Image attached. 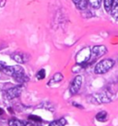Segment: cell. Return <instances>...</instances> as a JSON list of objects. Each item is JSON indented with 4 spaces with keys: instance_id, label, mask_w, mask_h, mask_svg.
Masks as SVG:
<instances>
[{
    "instance_id": "obj_1",
    "label": "cell",
    "mask_w": 118,
    "mask_h": 126,
    "mask_svg": "<svg viewBox=\"0 0 118 126\" xmlns=\"http://www.w3.org/2000/svg\"><path fill=\"white\" fill-rule=\"evenodd\" d=\"M115 65V61L112 59H104L95 65L94 68V72L95 74L98 75H101V74L107 73L109 70H111L113 66Z\"/></svg>"
},
{
    "instance_id": "obj_2",
    "label": "cell",
    "mask_w": 118,
    "mask_h": 126,
    "mask_svg": "<svg viewBox=\"0 0 118 126\" xmlns=\"http://www.w3.org/2000/svg\"><path fill=\"white\" fill-rule=\"evenodd\" d=\"M90 58H91V49H90L89 47H86L79 52V53L77 54L76 60L78 64H83L87 63Z\"/></svg>"
},
{
    "instance_id": "obj_3",
    "label": "cell",
    "mask_w": 118,
    "mask_h": 126,
    "mask_svg": "<svg viewBox=\"0 0 118 126\" xmlns=\"http://www.w3.org/2000/svg\"><path fill=\"white\" fill-rule=\"evenodd\" d=\"M4 73L9 76V77H15L18 75H20V74L24 73V69L20 65H11V66H6L2 70Z\"/></svg>"
},
{
    "instance_id": "obj_4",
    "label": "cell",
    "mask_w": 118,
    "mask_h": 126,
    "mask_svg": "<svg viewBox=\"0 0 118 126\" xmlns=\"http://www.w3.org/2000/svg\"><path fill=\"white\" fill-rule=\"evenodd\" d=\"M81 85H82V77L81 76H77L74 78L69 87V91L71 94H77L79 91L80 88H81Z\"/></svg>"
},
{
    "instance_id": "obj_5",
    "label": "cell",
    "mask_w": 118,
    "mask_h": 126,
    "mask_svg": "<svg viewBox=\"0 0 118 126\" xmlns=\"http://www.w3.org/2000/svg\"><path fill=\"white\" fill-rule=\"evenodd\" d=\"M107 53V48L104 45H96L91 49V57L94 56L95 58H99L103 56Z\"/></svg>"
},
{
    "instance_id": "obj_6",
    "label": "cell",
    "mask_w": 118,
    "mask_h": 126,
    "mask_svg": "<svg viewBox=\"0 0 118 126\" xmlns=\"http://www.w3.org/2000/svg\"><path fill=\"white\" fill-rule=\"evenodd\" d=\"M22 89H23V88L20 87V86H18V87H14V88H9V89L6 92L7 98H8L9 99L17 98V97H19V96L20 95Z\"/></svg>"
},
{
    "instance_id": "obj_7",
    "label": "cell",
    "mask_w": 118,
    "mask_h": 126,
    "mask_svg": "<svg viewBox=\"0 0 118 126\" xmlns=\"http://www.w3.org/2000/svg\"><path fill=\"white\" fill-rule=\"evenodd\" d=\"M11 58L19 63H26V62H27L26 55L23 54V53H14V54L11 55Z\"/></svg>"
},
{
    "instance_id": "obj_8",
    "label": "cell",
    "mask_w": 118,
    "mask_h": 126,
    "mask_svg": "<svg viewBox=\"0 0 118 126\" xmlns=\"http://www.w3.org/2000/svg\"><path fill=\"white\" fill-rule=\"evenodd\" d=\"M8 126H27V123L18 119H10L8 121Z\"/></svg>"
},
{
    "instance_id": "obj_9",
    "label": "cell",
    "mask_w": 118,
    "mask_h": 126,
    "mask_svg": "<svg viewBox=\"0 0 118 126\" xmlns=\"http://www.w3.org/2000/svg\"><path fill=\"white\" fill-rule=\"evenodd\" d=\"M73 2L75 4V6L79 9H80V10H83V9H85L87 7V0H73Z\"/></svg>"
},
{
    "instance_id": "obj_10",
    "label": "cell",
    "mask_w": 118,
    "mask_h": 126,
    "mask_svg": "<svg viewBox=\"0 0 118 126\" xmlns=\"http://www.w3.org/2000/svg\"><path fill=\"white\" fill-rule=\"evenodd\" d=\"M111 14L113 18L118 20V0H115L111 9Z\"/></svg>"
},
{
    "instance_id": "obj_11",
    "label": "cell",
    "mask_w": 118,
    "mask_h": 126,
    "mask_svg": "<svg viewBox=\"0 0 118 126\" xmlns=\"http://www.w3.org/2000/svg\"><path fill=\"white\" fill-rule=\"evenodd\" d=\"M96 120H97L98 122H101V123H104V122H106L108 120V114L106 111H100L98 113L97 115H96Z\"/></svg>"
},
{
    "instance_id": "obj_12",
    "label": "cell",
    "mask_w": 118,
    "mask_h": 126,
    "mask_svg": "<svg viewBox=\"0 0 118 126\" xmlns=\"http://www.w3.org/2000/svg\"><path fill=\"white\" fill-rule=\"evenodd\" d=\"M66 124V121L65 118H61L56 121H54L52 123H50L49 126H65Z\"/></svg>"
},
{
    "instance_id": "obj_13",
    "label": "cell",
    "mask_w": 118,
    "mask_h": 126,
    "mask_svg": "<svg viewBox=\"0 0 118 126\" xmlns=\"http://www.w3.org/2000/svg\"><path fill=\"white\" fill-rule=\"evenodd\" d=\"M62 80H63V76L60 73H57V74H56V75H54V77H53L52 79L50 80V83H49V84L51 85V84H53V83H58V82H60V81H62Z\"/></svg>"
},
{
    "instance_id": "obj_14",
    "label": "cell",
    "mask_w": 118,
    "mask_h": 126,
    "mask_svg": "<svg viewBox=\"0 0 118 126\" xmlns=\"http://www.w3.org/2000/svg\"><path fill=\"white\" fill-rule=\"evenodd\" d=\"M114 2H115V0H104V8H105L106 12H111Z\"/></svg>"
},
{
    "instance_id": "obj_15",
    "label": "cell",
    "mask_w": 118,
    "mask_h": 126,
    "mask_svg": "<svg viewBox=\"0 0 118 126\" xmlns=\"http://www.w3.org/2000/svg\"><path fill=\"white\" fill-rule=\"evenodd\" d=\"M89 3L90 4V6L94 8H99L101 7V0H88Z\"/></svg>"
},
{
    "instance_id": "obj_16",
    "label": "cell",
    "mask_w": 118,
    "mask_h": 126,
    "mask_svg": "<svg viewBox=\"0 0 118 126\" xmlns=\"http://www.w3.org/2000/svg\"><path fill=\"white\" fill-rule=\"evenodd\" d=\"M45 76H46V74H45L44 69H41L38 73L36 74V77H37L38 80H42V79H44Z\"/></svg>"
},
{
    "instance_id": "obj_17",
    "label": "cell",
    "mask_w": 118,
    "mask_h": 126,
    "mask_svg": "<svg viewBox=\"0 0 118 126\" xmlns=\"http://www.w3.org/2000/svg\"><path fill=\"white\" fill-rule=\"evenodd\" d=\"M29 120L34 121V122H42V118H40V117H38V116H35V115L29 116Z\"/></svg>"
},
{
    "instance_id": "obj_18",
    "label": "cell",
    "mask_w": 118,
    "mask_h": 126,
    "mask_svg": "<svg viewBox=\"0 0 118 126\" xmlns=\"http://www.w3.org/2000/svg\"><path fill=\"white\" fill-rule=\"evenodd\" d=\"M6 66H7V65H6V63H4V62H2V61H0V70H3Z\"/></svg>"
},
{
    "instance_id": "obj_19",
    "label": "cell",
    "mask_w": 118,
    "mask_h": 126,
    "mask_svg": "<svg viewBox=\"0 0 118 126\" xmlns=\"http://www.w3.org/2000/svg\"><path fill=\"white\" fill-rule=\"evenodd\" d=\"M2 113H3V110H2V109H0V115H1Z\"/></svg>"
}]
</instances>
